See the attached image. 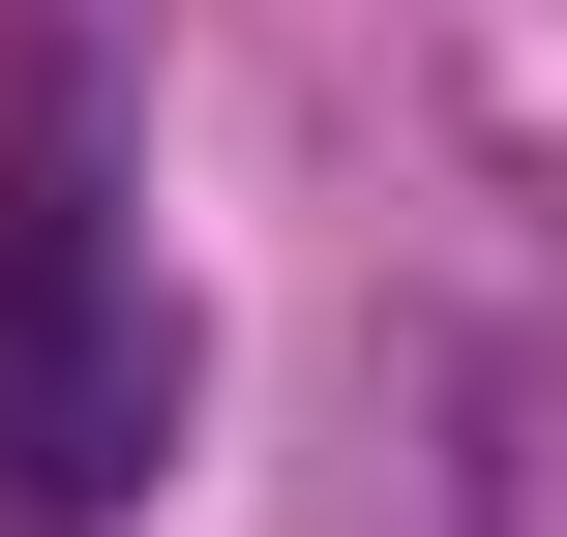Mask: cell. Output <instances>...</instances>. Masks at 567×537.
Masks as SVG:
<instances>
[{
	"instance_id": "cell-2",
	"label": "cell",
	"mask_w": 567,
	"mask_h": 537,
	"mask_svg": "<svg viewBox=\"0 0 567 537\" xmlns=\"http://www.w3.org/2000/svg\"><path fill=\"white\" fill-rule=\"evenodd\" d=\"M120 269V179H90V60L0 0V299H90Z\"/></svg>"
},
{
	"instance_id": "cell-1",
	"label": "cell",
	"mask_w": 567,
	"mask_h": 537,
	"mask_svg": "<svg viewBox=\"0 0 567 537\" xmlns=\"http://www.w3.org/2000/svg\"><path fill=\"white\" fill-rule=\"evenodd\" d=\"M150 419H179V329L90 269V299H0V537H60V508H120L150 478Z\"/></svg>"
}]
</instances>
